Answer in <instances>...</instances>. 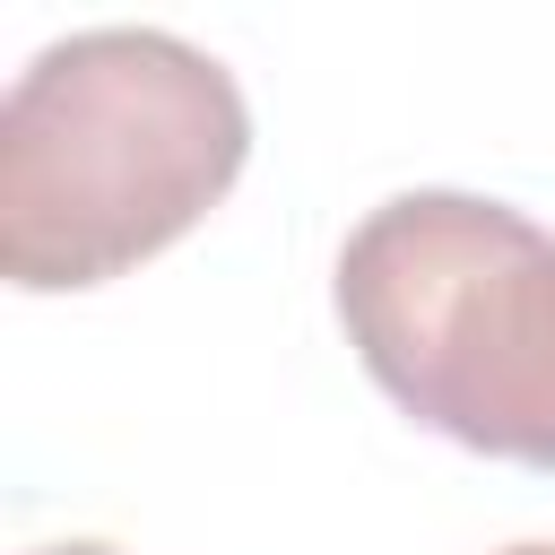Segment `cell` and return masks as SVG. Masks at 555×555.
Returning a JSON list of instances; mask_svg holds the SVG:
<instances>
[{
	"instance_id": "1",
	"label": "cell",
	"mask_w": 555,
	"mask_h": 555,
	"mask_svg": "<svg viewBox=\"0 0 555 555\" xmlns=\"http://www.w3.org/2000/svg\"><path fill=\"white\" fill-rule=\"evenodd\" d=\"M251 113L225 61L165 26L43 43L0 104V269L26 295L104 286L182 243L243 173Z\"/></svg>"
},
{
	"instance_id": "2",
	"label": "cell",
	"mask_w": 555,
	"mask_h": 555,
	"mask_svg": "<svg viewBox=\"0 0 555 555\" xmlns=\"http://www.w3.org/2000/svg\"><path fill=\"white\" fill-rule=\"evenodd\" d=\"M364 373L460 451L555 468V234L477 191H399L338 251Z\"/></svg>"
},
{
	"instance_id": "3",
	"label": "cell",
	"mask_w": 555,
	"mask_h": 555,
	"mask_svg": "<svg viewBox=\"0 0 555 555\" xmlns=\"http://www.w3.org/2000/svg\"><path fill=\"white\" fill-rule=\"evenodd\" d=\"M35 555H121V546H104V538H61V546H35Z\"/></svg>"
},
{
	"instance_id": "4",
	"label": "cell",
	"mask_w": 555,
	"mask_h": 555,
	"mask_svg": "<svg viewBox=\"0 0 555 555\" xmlns=\"http://www.w3.org/2000/svg\"><path fill=\"white\" fill-rule=\"evenodd\" d=\"M503 555H555V546H503Z\"/></svg>"
}]
</instances>
